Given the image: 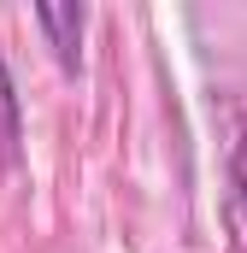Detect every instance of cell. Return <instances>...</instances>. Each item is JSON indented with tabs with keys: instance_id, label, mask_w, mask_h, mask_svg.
I'll use <instances>...</instances> for the list:
<instances>
[{
	"instance_id": "cell-2",
	"label": "cell",
	"mask_w": 247,
	"mask_h": 253,
	"mask_svg": "<svg viewBox=\"0 0 247 253\" xmlns=\"http://www.w3.org/2000/svg\"><path fill=\"white\" fill-rule=\"evenodd\" d=\"M230 212H236V224L247 236V112L236 124V141H230Z\"/></svg>"
},
{
	"instance_id": "cell-3",
	"label": "cell",
	"mask_w": 247,
	"mask_h": 253,
	"mask_svg": "<svg viewBox=\"0 0 247 253\" xmlns=\"http://www.w3.org/2000/svg\"><path fill=\"white\" fill-rule=\"evenodd\" d=\"M0 147L18 153V94H12V71L0 59Z\"/></svg>"
},
{
	"instance_id": "cell-1",
	"label": "cell",
	"mask_w": 247,
	"mask_h": 253,
	"mask_svg": "<svg viewBox=\"0 0 247 253\" xmlns=\"http://www.w3.org/2000/svg\"><path fill=\"white\" fill-rule=\"evenodd\" d=\"M36 24L47 30V42H53L59 65H65V71H77V59H82V24H88V12H82V6H36Z\"/></svg>"
}]
</instances>
